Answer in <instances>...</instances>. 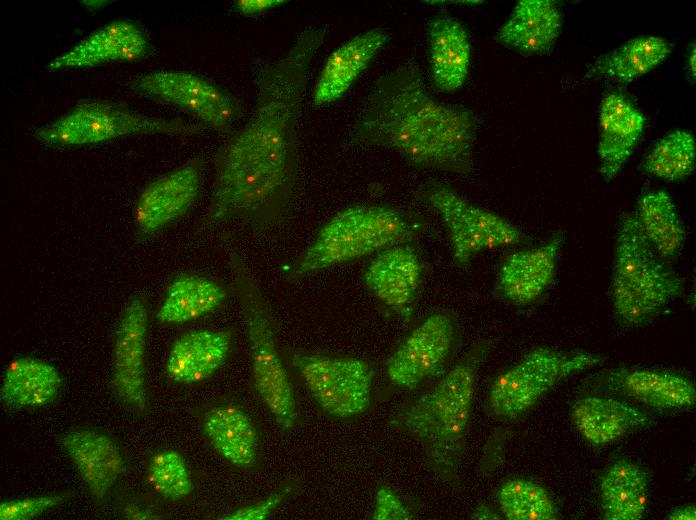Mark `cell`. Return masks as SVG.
<instances>
[{
    "label": "cell",
    "instance_id": "6da1fadb",
    "mask_svg": "<svg viewBox=\"0 0 696 520\" xmlns=\"http://www.w3.org/2000/svg\"><path fill=\"white\" fill-rule=\"evenodd\" d=\"M326 33L325 27L309 26L281 56L254 60L255 107L219 149L209 221L238 219L263 229L289 211L307 76Z\"/></svg>",
    "mask_w": 696,
    "mask_h": 520
},
{
    "label": "cell",
    "instance_id": "7a4b0ae2",
    "mask_svg": "<svg viewBox=\"0 0 696 520\" xmlns=\"http://www.w3.org/2000/svg\"><path fill=\"white\" fill-rule=\"evenodd\" d=\"M476 132L474 113L434 98L418 64L408 61L375 80L350 142L393 149L417 166L464 175L472 171Z\"/></svg>",
    "mask_w": 696,
    "mask_h": 520
},
{
    "label": "cell",
    "instance_id": "3957f363",
    "mask_svg": "<svg viewBox=\"0 0 696 520\" xmlns=\"http://www.w3.org/2000/svg\"><path fill=\"white\" fill-rule=\"evenodd\" d=\"M489 348L488 341L476 343L430 391L391 420L421 444L429 468L450 484L458 482L476 377Z\"/></svg>",
    "mask_w": 696,
    "mask_h": 520
},
{
    "label": "cell",
    "instance_id": "277c9868",
    "mask_svg": "<svg viewBox=\"0 0 696 520\" xmlns=\"http://www.w3.org/2000/svg\"><path fill=\"white\" fill-rule=\"evenodd\" d=\"M684 290V280L643 237L633 212L618 224L610 294L616 318L627 326L652 321Z\"/></svg>",
    "mask_w": 696,
    "mask_h": 520
},
{
    "label": "cell",
    "instance_id": "5b68a950",
    "mask_svg": "<svg viewBox=\"0 0 696 520\" xmlns=\"http://www.w3.org/2000/svg\"><path fill=\"white\" fill-rule=\"evenodd\" d=\"M413 227L399 211L353 206L337 213L319 231L294 274L303 276L360 258L408 238Z\"/></svg>",
    "mask_w": 696,
    "mask_h": 520
},
{
    "label": "cell",
    "instance_id": "8992f818",
    "mask_svg": "<svg viewBox=\"0 0 696 520\" xmlns=\"http://www.w3.org/2000/svg\"><path fill=\"white\" fill-rule=\"evenodd\" d=\"M202 125L181 119L147 116L106 101H83L60 118L38 128L35 136L57 146L87 145L127 135H192Z\"/></svg>",
    "mask_w": 696,
    "mask_h": 520
},
{
    "label": "cell",
    "instance_id": "52a82bcc",
    "mask_svg": "<svg viewBox=\"0 0 696 520\" xmlns=\"http://www.w3.org/2000/svg\"><path fill=\"white\" fill-rule=\"evenodd\" d=\"M236 276L243 294L247 335L255 389L283 429L297 420L296 400L287 370L278 353L268 315L259 301L256 286L245 266L236 262Z\"/></svg>",
    "mask_w": 696,
    "mask_h": 520
},
{
    "label": "cell",
    "instance_id": "ba28073f",
    "mask_svg": "<svg viewBox=\"0 0 696 520\" xmlns=\"http://www.w3.org/2000/svg\"><path fill=\"white\" fill-rule=\"evenodd\" d=\"M601 361L600 356L587 352L537 348L496 377L489 392L490 408L500 418H516L561 380Z\"/></svg>",
    "mask_w": 696,
    "mask_h": 520
},
{
    "label": "cell",
    "instance_id": "9c48e42d",
    "mask_svg": "<svg viewBox=\"0 0 696 520\" xmlns=\"http://www.w3.org/2000/svg\"><path fill=\"white\" fill-rule=\"evenodd\" d=\"M418 197L443 219L455 261L467 265L479 252L520 243L524 235L500 216L477 207L449 186L431 181L420 186Z\"/></svg>",
    "mask_w": 696,
    "mask_h": 520
},
{
    "label": "cell",
    "instance_id": "30bf717a",
    "mask_svg": "<svg viewBox=\"0 0 696 520\" xmlns=\"http://www.w3.org/2000/svg\"><path fill=\"white\" fill-rule=\"evenodd\" d=\"M292 363L311 396L327 414L345 419L369 407L374 371L364 360L295 354Z\"/></svg>",
    "mask_w": 696,
    "mask_h": 520
},
{
    "label": "cell",
    "instance_id": "8fae6325",
    "mask_svg": "<svg viewBox=\"0 0 696 520\" xmlns=\"http://www.w3.org/2000/svg\"><path fill=\"white\" fill-rule=\"evenodd\" d=\"M131 88L139 95L176 106L220 132H231L244 115V107L234 95L188 72L148 73L135 79Z\"/></svg>",
    "mask_w": 696,
    "mask_h": 520
},
{
    "label": "cell",
    "instance_id": "7c38bea8",
    "mask_svg": "<svg viewBox=\"0 0 696 520\" xmlns=\"http://www.w3.org/2000/svg\"><path fill=\"white\" fill-rule=\"evenodd\" d=\"M455 338V324L445 313L430 315L399 345L386 363L390 382L415 389L445 365Z\"/></svg>",
    "mask_w": 696,
    "mask_h": 520
},
{
    "label": "cell",
    "instance_id": "4fadbf2b",
    "mask_svg": "<svg viewBox=\"0 0 696 520\" xmlns=\"http://www.w3.org/2000/svg\"><path fill=\"white\" fill-rule=\"evenodd\" d=\"M148 312L145 301L133 297L118 322L114 345L112 386L118 398L143 412L147 407L145 385V349Z\"/></svg>",
    "mask_w": 696,
    "mask_h": 520
},
{
    "label": "cell",
    "instance_id": "5bb4252c",
    "mask_svg": "<svg viewBox=\"0 0 696 520\" xmlns=\"http://www.w3.org/2000/svg\"><path fill=\"white\" fill-rule=\"evenodd\" d=\"M645 115L625 95L609 92L601 100L598 114L599 172L605 182L614 180L639 143Z\"/></svg>",
    "mask_w": 696,
    "mask_h": 520
},
{
    "label": "cell",
    "instance_id": "9a60e30c",
    "mask_svg": "<svg viewBox=\"0 0 696 520\" xmlns=\"http://www.w3.org/2000/svg\"><path fill=\"white\" fill-rule=\"evenodd\" d=\"M202 171L203 162L196 158L149 184L135 208L138 230L150 234L181 217L198 197Z\"/></svg>",
    "mask_w": 696,
    "mask_h": 520
},
{
    "label": "cell",
    "instance_id": "2e32d148",
    "mask_svg": "<svg viewBox=\"0 0 696 520\" xmlns=\"http://www.w3.org/2000/svg\"><path fill=\"white\" fill-rule=\"evenodd\" d=\"M563 28V14L552 0H520L494 35L505 48L524 56L549 54Z\"/></svg>",
    "mask_w": 696,
    "mask_h": 520
},
{
    "label": "cell",
    "instance_id": "e0dca14e",
    "mask_svg": "<svg viewBox=\"0 0 696 520\" xmlns=\"http://www.w3.org/2000/svg\"><path fill=\"white\" fill-rule=\"evenodd\" d=\"M59 442L91 495L103 501L125 469L116 442L104 433L89 429L68 431Z\"/></svg>",
    "mask_w": 696,
    "mask_h": 520
},
{
    "label": "cell",
    "instance_id": "ac0fdd59",
    "mask_svg": "<svg viewBox=\"0 0 696 520\" xmlns=\"http://www.w3.org/2000/svg\"><path fill=\"white\" fill-rule=\"evenodd\" d=\"M564 242V232L557 231L543 245L509 255L498 276V286L504 297L520 305L537 300L555 278Z\"/></svg>",
    "mask_w": 696,
    "mask_h": 520
},
{
    "label": "cell",
    "instance_id": "d6986e66",
    "mask_svg": "<svg viewBox=\"0 0 696 520\" xmlns=\"http://www.w3.org/2000/svg\"><path fill=\"white\" fill-rule=\"evenodd\" d=\"M149 50L145 34L129 20L113 21L96 30L62 55L51 60L46 70L91 67L108 61H133Z\"/></svg>",
    "mask_w": 696,
    "mask_h": 520
},
{
    "label": "cell",
    "instance_id": "ffe728a7",
    "mask_svg": "<svg viewBox=\"0 0 696 520\" xmlns=\"http://www.w3.org/2000/svg\"><path fill=\"white\" fill-rule=\"evenodd\" d=\"M383 28L362 32L337 48L327 59L313 95L317 106L340 98L389 40Z\"/></svg>",
    "mask_w": 696,
    "mask_h": 520
},
{
    "label": "cell",
    "instance_id": "44dd1931",
    "mask_svg": "<svg viewBox=\"0 0 696 520\" xmlns=\"http://www.w3.org/2000/svg\"><path fill=\"white\" fill-rule=\"evenodd\" d=\"M422 266L409 247L397 246L379 254L367 267L364 280L372 293L390 309L408 313L420 284Z\"/></svg>",
    "mask_w": 696,
    "mask_h": 520
},
{
    "label": "cell",
    "instance_id": "7402d4cb",
    "mask_svg": "<svg viewBox=\"0 0 696 520\" xmlns=\"http://www.w3.org/2000/svg\"><path fill=\"white\" fill-rule=\"evenodd\" d=\"M605 386L651 407L681 409L695 404V386L687 377L652 369H618L608 373Z\"/></svg>",
    "mask_w": 696,
    "mask_h": 520
},
{
    "label": "cell",
    "instance_id": "603a6c76",
    "mask_svg": "<svg viewBox=\"0 0 696 520\" xmlns=\"http://www.w3.org/2000/svg\"><path fill=\"white\" fill-rule=\"evenodd\" d=\"M572 419L585 440L595 446L613 442L651 422L646 413L627 402L601 396L576 401Z\"/></svg>",
    "mask_w": 696,
    "mask_h": 520
},
{
    "label": "cell",
    "instance_id": "cb8c5ba5",
    "mask_svg": "<svg viewBox=\"0 0 696 520\" xmlns=\"http://www.w3.org/2000/svg\"><path fill=\"white\" fill-rule=\"evenodd\" d=\"M430 69L436 89L451 92L463 85L470 65L471 46L464 26L438 15L428 25Z\"/></svg>",
    "mask_w": 696,
    "mask_h": 520
},
{
    "label": "cell",
    "instance_id": "d4e9b609",
    "mask_svg": "<svg viewBox=\"0 0 696 520\" xmlns=\"http://www.w3.org/2000/svg\"><path fill=\"white\" fill-rule=\"evenodd\" d=\"M231 336L225 331L194 330L178 338L166 362L168 377L193 384L210 377L227 358Z\"/></svg>",
    "mask_w": 696,
    "mask_h": 520
},
{
    "label": "cell",
    "instance_id": "484cf974",
    "mask_svg": "<svg viewBox=\"0 0 696 520\" xmlns=\"http://www.w3.org/2000/svg\"><path fill=\"white\" fill-rule=\"evenodd\" d=\"M672 51L673 44L664 37L639 35L594 60L585 77L630 83L657 67Z\"/></svg>",
    "mask_w": 696,
    "mask_h": 520
},
{
    "label": "cell",
    "instance_id": "4316f807",
    "mask_svg": "<svg viewBox=\"0 0 696 520\" xmlns=\"http://www.w3.org/2000/svg\"><path fill=\"white\" fill-rule=\"evenodd\" d=\"M634 217L652 249L666 262L681 253L686 230L671 196L663 190H650L637 200Z\"/></svg>",
    "mask_w": 696,
    "mask_h": 520
},
{
    "label": "cell",
    "instance_id": "83f0119b",
    "mask_svg": "<svg viewBox=\"0 0 696 520\" xmlns=\"http://www.w3.org/2000/svg\"><path fill=\"white\" fill-rule=\"evenodd\" d=\"M203 430L213 448L228 462L241 468L255 464L258 434L241 408L230 404L213 407L204 416Z\"/></svg>",
    "mask_w": 696,
    "mask_h": 520
},
{
    "label": "cell",
    "instance_id": "f1b7e54d",
    "mask_svg": "<svg viewBox=\"0 0 696 520\" xmlns=\"http://www.w3.org/2000/svg\"><path fill=\"white\" fill-rule=\"evenodd\" d=\"M61 387L62 378L53 365L34 357H20L6 368L0 395L10 407L38 408L52 402Z\"/></svg>",
    "mask_w": 696,
    "mask_h": 520
},
{
    "label": "cell",
    "instance_id": "f546056e",
    "mask_svg": "<svg viewBox=\"0 0 696 520\" xmlns=\"http://www.w3.org/2000/svg\"><path fill=\"white\" fill-rule=\"evenodd\" d=\"M600 495L605 519H642L648 502L647 474L632 462L616 461L601 478Z\"/></svg>",
    "mask_w": 696,
    "mask_h": 520
},
{
    "label": "cell",
    "instance_id": "4dcf8cb0",
    "mask_svg": "<svg viewBox=\"0 0 696 520\" xmlns=\"http://www.w3.org/2000/svg\"><path fill=\"white\" fill-rule=\"evenodd\" d=\"M225 298L226 291L214 281L181 275L170 284L156 316L162 323L189 322L211 313Z\"/></svg>",
    "mask_w": 696,
    "mask_h": 520
},
{
    "label": "cell",
    "instance_id": "1f68e13d",
    "mask_svg": "<svg viewBox=\"0 0 696 520\" xmlns=\"http://www.w3.org/2000/svg\"><path fill=\"white\" fill-rule=\"evenodd\" d=\"M696 164L694 135L685 129L673 130L661 137L643 158V173L665 181L684 180Z\"/></svg>",
    "mask_w": 696,
    "mask_h": 520
},
{
    "label": "cell",
    "instance_id": "d6a6232c",
    "mask_svg": "<svg viewBox=\"0 0 696 520\" xmlns=\"http://www.w3.org/2000/svg\"><path fill=\"white\" fill-rule=\"evenodd\" d=\"M503 515L509 520H553L557 508L538 483L526 479H511L497 493Z\"/></svg>",
    "mask_w": 696,
    "mask_h": 520
},
{
    "label": "cell",
    "instance_id": "836d02e7",
    "mask_svg": "<svg viewBox=\"0 0 696 520\" xmlns=\"http://www.w3.org/2000/svg\"><path fill=\"white\" fill-rule=\"evenodd\" d=\"M147 473L152 488L163 498L175 501L193 491L191 472L177 451L156 453L149 461Z\"/></svg>",
    "mask_w": 696,
    "mask_h": 520
},
{
    "label": "cell",
    "instance_id": "e575fe53",
    "mask_svg": "<svg viewBox=\"0 0 696 520\" xmlns=\"http://www.w3.org/2000/svg\"><path fill=\"white\" fill-rule=\"evenodd\" d=\"M67 499L66 494L45 495L6 500L0 504L1 520H27L35 518Z\"/></svg>",
    "mask_w": 696,
    "mask_h": 520
},
{
    "label": "cell",
    "instance_id": "d590c367",
    "mask_svg": "<svg viewBox=\"0 0 696 520\" xmlns=\"http://www.w3.org/2000/svg\"><path fill=\"white\" fill-rule=\"evenodd\" d=\"M372 518L375 520H408L413 518V514L392 488L381 486L375 495Z\"/></svg>",
    "mask_w": 696,
    "mask_h": 520
},
{
    "label": "cell",
    "instance_id": "8d00e7d4",
    "mask_svg": "<svg viewBox=\"0 0 696 520\" xmlns=\"http://www.w3.org/2000/svg\"><path fill=\"white\" fill-rule=\"evenodd\" d=\"M291 488L286 487L283 490L275 492L268 496L263 501L257 502L255 504L239 508L228 515L224 516L222 519L226 520H264L271 515V513L276 509L277 506L286 498L290 493Z\"/></svg>",
    "mask_w": 696,
    "mask_h": 520
},
{
    "label": "cell",
    "instance_id": "74e56055",
    "mask_svg": "<svg viewBox=\"0 0 696 520\" xmlns=\"http://www.w3.org/2000/svg\"><path fill=\"white\" fill-rule=\"evenodd\" d=\"M286 3L285 0H239L236 9L243 15L255 16Z\"/></svg>",
    "mask_w": 696,
    "mask_h": 520
},
{
    "label": "cell",
    "instance_id": "f35d334b",
    "mask_svg": "<svg viewBox=\"0 0 696 520\" xmlns=\"http://www.w3.org/2000/svg\"><path fill=\"white\" fill-rule=\"evenodd\" d=\"M668 519L670 520H695L696 519V509L694 505H685L673 509L668 514Z\"/></svg>",
    "mask_w": 696,
    "mask_h": 520
},
{
    "label": "cell",
    "instance_id": "ab89813d",
    "mask_svg": "<svg viewBox=\"0 0 696 520\" xmlns=\"http://www.w3.org/2000/svg\"><path fill=\"white\" fill-rule=\"evenodd\" d=\"M686 67L688 70V74L690 77L695 79L696 76V49H695V43H692L688 49V53L686 56Z\"/></svg>",
    "mask_w": 696,
    "mask_h": 520
},
{
    "label": "cell",
    "instance_id": "60d3db41",
    "mask_svg": "<svg viewBox=\"0 0 696 520\" xmlns=\"http://www.w3.org/2000/svg\"><path fill=\"white\" fill-rule=\"evenodd\" d=\"M473 518L476 519H497V515L493 513L489 508L487 507H480L477 508L475 513L472 516Z\"/></svg>",
    "mask_w": 696,
    "mask_h": 520
}]
</instances>
